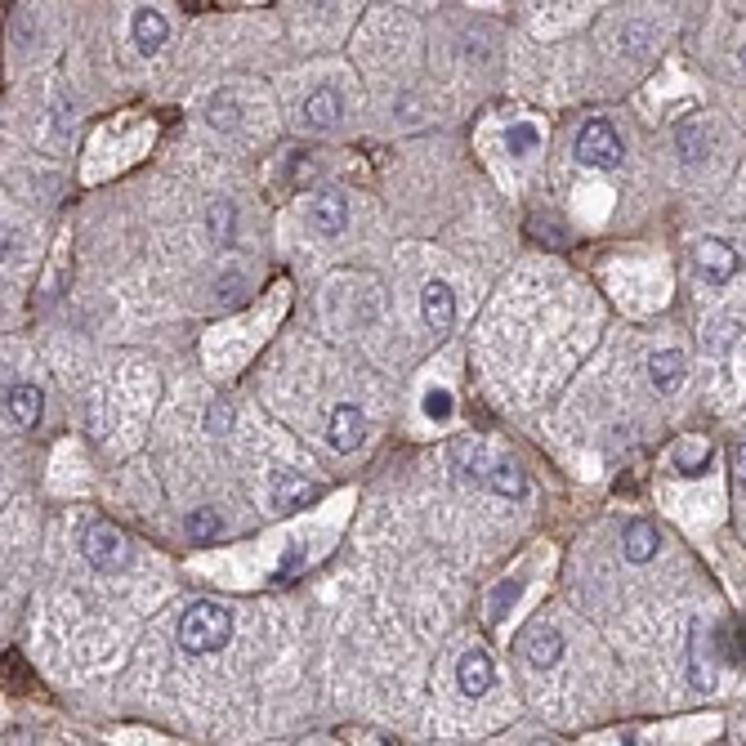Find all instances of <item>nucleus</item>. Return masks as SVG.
<instances>
[{
    "label": "nucleus",
    "mask_w": 746,
    "mask_h": 746,
    "mask_svg": "<svg viewBox=\"0 0 746 746\" xmlns=\"http://www.w3.org/2000/svg\"><path fill=\"white\" fill-rule=\"evenodd\" d=\"M130 32H135V45L143 54H157L161 45H166L170 36V23L161 9H135V23H130Z\"/></svg>",
    "instance_id": "10"
},
{
    "label": "nucleus",
    "mask_w": 746,
    "mask_h": 746,
    "mask_svg": "<svg viewBox=\"0 0 746 746\" xmlns=\"http://www.w3.org/2000/svg\"><path fill=\"white\" fill-rule=\"evenodd\" d=\"M210 126H215V130H233L237 126L233 94H215V99H210Z\"/></svg>",
    "instance_id": "23"
},
{
    "label": "nucleus",
    "mask_w": 746,
    "mask_h": 746,
    "mask_svg": "<svg viewBox=\"0 0 746 746\" xmlns=\"http://www.w3.org/2000/svg\"><path fill=\"white\" fill-rule=\"evenodd\" d=\"M5 411H9V420H14V425L32 429L36 420H41V394H36L32 385H9L5 389Z\"/></svg>",
    "instance_id": "14"
},
{
    "label": "nucleus",
    "mask_w": 746,
    "mask_h": 746,
    "mask_svg": "<svg viewBox=\"0 0 746 746\" xmlns=\"http://www.w3.org/2000/svg\"><path fill=\"white\" fill-rule=\"evenodd\" d=\"M675 148H679V157L684 161H702L706 157V126L697 117H688V121H679L675 126Z\"/></svg>",
    "instance_id": "19"
},
{
    "label": "nucleus",
    "mask_w": 746,
    "mask_h": 746,
    "mask_svg": "<svg viewBox=\"0 0 746 746\" xmlns=\"http://www.w3.org/2000/svg\"><path fill=\"white\" fill-rule=\"evenodd\" d=\"M523 653H528L532 666L550 671V666H559V657H563V635L554 626H532L528 639H523Z\"/></svg>",
    "instance_id": "9"
},
{
    "label": "nucleus",
    "mask_w": 746,
    "mask_h": 746,
    "mask_svg": "<svg viewBox=\"0 0 746 746\" xmlns=\"http://www.w3.org/2000/svg\"><path fill=\"white\" fill-rule=\"evenodd\" d=\"M420 313H425V327L429 331H452L456 322V295L447 282H429L425 295H420Z\"/></svg>",
    "instance_id": "8"
},
{
    "label": "nucleus",
    "mask_w": 746,
    "mask_h": 746,
    "mask_svg": "<svg viewBox=\"0 0 746 746\" xmlns=\"http://www.w3.org/2000/svg\"><path fill=\"white\" fill-rule=\"evenodd\" d=\"M733 474H738L742 483H746V443L738 447V452H733Z\"/></svg>",
    "instance_id": "28"
},
{
    "label": "nucleus",
    "mask_w": 746,
    "mask_h": 746,
    "mask_svg": "<svg viewBox=\"0 0 746 746\" xmlns=\"http://www.w3.org/2000/svg\"><path fill=\"white\" fill-rule=\"evenodd\" d=\"M684 353L679 349H662V353H653V362H648V376H653V389L657 394H675L679 389V380H684Z\"/></svg>",
    "instance_id": "11"
},
{
    "label": "nucleus",
    "mask_w": 746,
    "mask_h": 746,
    "mask_svg": "<svg viewBox=\"0 0 746 746\" xmlns=\"http://www.w3.org/2000/svg\"><path fill=\"white\" fill-rule=\"evenodd\" d=\"M206 425L215 429V434H219V429H228V425H233V411H228V403H215V407H210Z\"/></svg>",
    "instance_id": "27"
},
{
    "label": "nucleus",
    "mask_w": 746,
    "mask_h": 746,
    "mask_svg": "<svg viewBox=\"0 0 746 746\" xmlns=\"http://www.w3.org/2000/svg\"><path fill=\"white\" fill-rule=\"evenodd\" d=\"M219 528H224L219 510H193V514H188V537H193V541H210V537H219Z\"/></svg>",
    "instance_id": "22"
},
{
    "label": "nucleus",
    "mask_w": 746,
    "mask_h": 746,
    "mask_svg": "<svg viewBox=\"0 0 746 746\" xmlns=\"http://www.w3.org/2000/svg\"><path fill=\"white\" fill-rule=\"evenodd\" d=\"M425 416L429 420H452V394H447V389H429V394H425Z\"/></svg>",
    "instance_id": "25"
},
{
    "label": "nucleus",
    "mask_w": 746,
    "mask_h": 746,
    "mask_svg": "<svg viewBox=\"0 0 746 746\" xmlns=\"http://www.w3.org/2000/svg\"><path fill=\"white\" fill-rule=\"evenodd\" d=\"M621 139H617V130L608 126L604 117H595V121H586V126L577 130V161L581 166H595V170H612V166H621Z\"/></svg>",
    "instance_id": "3"
},
{
    "label": "nucleus",
    "mask_w": 746,
    "mask_h": 746,
    "mask_svg": "<svg viewBox=\"0 0 746 746\" xmlns=\"http://www.w3.org/2000/svg\"><path fill=\"white\" fill-rule=\"evenodd\" d=\"M693 269L706 286H724L738 277L742 255H738V246L724 242V237H702V242L693 246Z\"/></svg>",
    "instance_id": "2"
},
{
    "label": "nucleus",
    "mask_w": 746,
    "mask_h": 746,
    "mask_svg": "<svg viewBox=\"0 0 746 746\" xmlns=\"http://www.w3.org/2000/svg\"><path fill=\"white\" fill-rule=\"evenodd\" d=\"M233 639V612L215 599H197V604L184 608L179 617V648L193 657L202 653H219V648Z\"/></svg>",
    "instance_id": "1"
},
{
    "label": "nucleus",
    "mask_w": 746,
    "mask_h": 746,
    "mask_svg": "<svg viewBox=\"0 0 746 746\" xmlns=\"http://www.w3.org/2000/svg\"><path fill=\"white\" fill-rule=\"evenodd\" d=\"M72 126V108H68V94H59V108H54V139H68Z\"/></svg>",
    "instance_id": "26"
},
{
    "label": "nucleus",
    "mask_w": 746,
    "mask_h": 746,
    "mask_svg": "<svg viewBox=\"0 0 746 746\" xmlns=\"http://www.w3.org/2000/svg\"><path fill=\"white\" fill-rule=\"evenodd\" d=\"M738 331H742V327H738V322H733V318H724V322H720V318H715V322H711V327H706V336H702V344H706V349H711V353H724V349H729V344H733V340H738Z\"/></svg>",
    "instance_id": "21"
},
{
    "label": "nucleus",
    "mask_w": 746,
    "mask_h": 746,
    "mask_svg": "<svg viewBox=\"0 0 746 746\" xmlns=\"http://www.w3.org/2000/svg\"><path fill=\"white\" fill-rule=\"evenodd\" d=\"M492 679H496V666L483 648L461 653V662H456V688H461L465 697H483L487 688H492Z\"/></svg>",
    "instance_id": "7"
},
{
    "label": "nucleus",
    "mask_w": 746,
    "mask_h": 746,
    "mask_svg": "<svg viewBox=\"0 0 746 746\" xmlns=\"http://www.w3.org/2000/svg\"><path fill=\"white\" fill-rule=\"evenodd\" d=\"M313 224H318V233H327V237L344 233V224H349V206H344V197L331 193V188L313 197Z\"/></svg>",
    "instance_id": "13"
},
{
    "label": "nucleus",
    "mask_w": 746,
    "mask_h": 746,
    "mask_svg": "<svg viewBox=\"0 0 746 746\" xmlns=\"http://www.w3.org/2000/svg\"><path fill=\"white\" fill-rule=\"evenodd\" d=\"M318 501V487L304 483L295 474H273V505L277 510H300V505Z\"/></svg>",
    "instance_id": "15"
},
{
    "label": "nucleus",
    "mask_w": 746,
    "mask_h": 746,
    "mask_svg": "<svg viewBox=\"0 0 746 746\" xmlns=\"http://www.w3.org/2000/svg\"><path fill=\"white\" fill-rule=\"evenodd\" d=\"M487 487H492L496 496L519 501V496H528V474H523L514 461H492L487 465Z\"/></svg>",
    "instance_id": "16"
},
{
    "label": "nucleus",
    "mask_w": 746,
    "mask_h": 746,
    "mask_svg": "<svg viewBox=\"0 0 746 746\" xmlns=\"http://www.w3.org/2000/svg\"><path fill=\"white\" fill-rule=\"evenodd\" d=\"M367 438V416H362V407L353 403H340L331 407V420H327V443L336 447V452H358V443Z\"/></svg>",
    "instance_id": "6"
},
{
    "label": "nucleus",
    "mask_w": 746,
    "mask_h": 746,
    "mask_svg": "<svg viewBox=\"0 0 746 746\" xmlns=\"http://www.w3.org/2000/svg\"><path fill=\"white\" fill-rule=\"evenodd\" d=\"M688 684L693 688H711L715 684V653H711V626L702 617L688 630Z\"/></svg>",
    "instance_id": "5"
},
{
    "label": "nucleus",
    "mask_w": 746,
    "mask_h": 746,
    "mask_svg": "<svg viewBox=\"0 0 746 746\" xmlns=\"http://www.w3.org/2000/svg\"><path fill=\"white\" fill-rule=\"evenodd\" d=\"M537 126H528V121H519V126L505 130V148H510V157H528V152H537Z\"/></svg>",
    "instance_id": "20"
},
{
    "label": "nucleus",
    "mask_w": 746,
    "mask_h": 746,
    "mask_svg": "<svg viewBox=\"0 0 746 746\" xmlns=\"http://www.w3.org/2000/svg\"><path fill=\"white\" fill-rule=\"evenodd\" d=\"M621 545H626L630 563H648L657 554V545H662V537H657L653 523H626V537H621Z\"/></svg>",
    "instance_id": "17"
},
{
    "label": "nucleus",
    "mask_w": 746,
    "mask_h": 746,
    "mask_svg": "<svg viewBox=\"0 0 746 746\" xmlns=\"http://www.w3.org/2000/svg\"><path fill=\"white\" fill-rule=\"evenodd\" d=\"M81 554L90 568L99 572H112L126 563V537H121L112 523H90V528L81 532Z\"/></svg>",
    "instance_id": "4"
},
{
    "label": "nucleus",
    "mask_w": 746,
    "mask_h": 746,
    "mask_svg": "<svg viewBox=\"0 0 746 746\" xmlns=\"http://www.w3.org/2000/svg\"><path fill=\"white\" fill-rule=\"evenodd\" d=\"M206 233H210V242H215V246H233V237H237V210H233V202H210V210H206Z\"/></svg>",
    "instance_id": "18"
},
{
    "label": "nucleus",
    "mask_w": 746,
    "mask_h": 746,
    "mask_svg": "<svg viewBox=\"0 0 746 746\" xmlns=\"http://www.w3.org/2000/svg\"><path fill=\"white\" fill-rule=\"evenodd\" d=\"M340 112H344V103H340V94L331 90V85H322V90H313L309 99H304V121H309L313 130L336 126Z\"/></svg>",
    "instance_id": "12"
},
{
    "label": "nucleus",
    "mask_w": 746,
    "mask_h": 746,
    "mask_svg": "<svg viewBox=\"0 0 746 746\" xmlns=\"http://www.w3.org/2000/svg\"><path fill=\"white\" fill-rule=\"evenodd\" d=\"M738 63H742V72H746V45H742V54H738Z\"/></svg>",
    "instance_id": "29"
},
{
    "label": "nucleus",
    "mask_w": 746,
    "mask_h": 746,
    "mask_svg": "<svg viewBox=\"0 0 746 746\" xmlns=\"http://www.w3.org/2000/svg\"><path fill=\"white\" fill-rule=\"evenodd\" d=\"M519 590H523V581L519 577H510V581H501V586H496V595H492V621H501L505 617V608L514 604V599H519Z\"/></svg>",
    "instance_id": "24"
}]
</instances>
